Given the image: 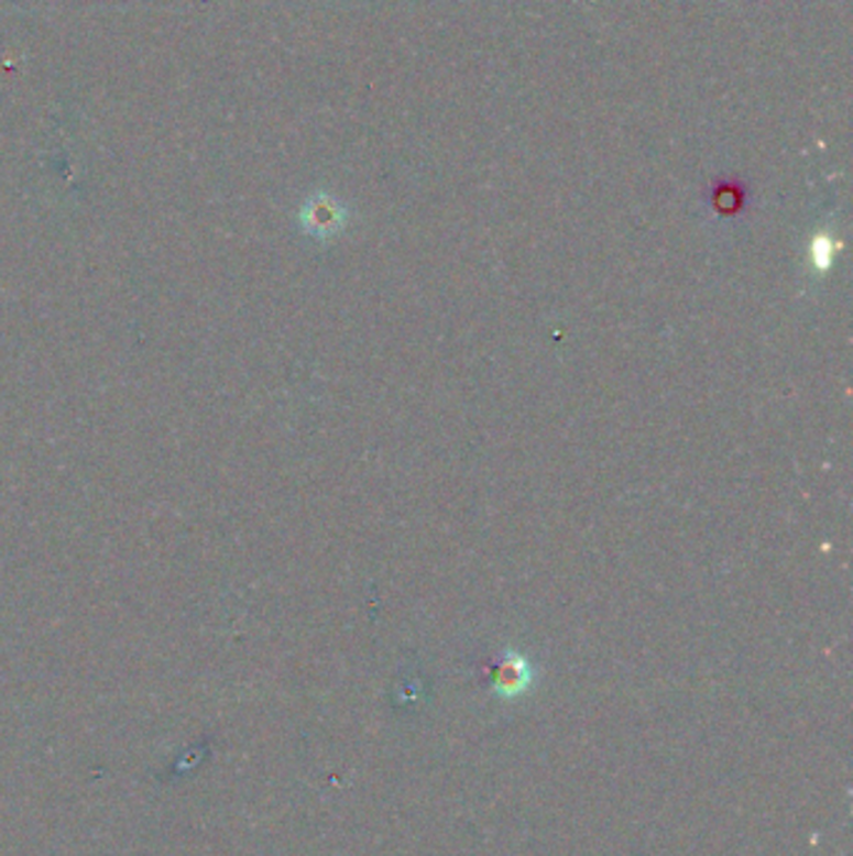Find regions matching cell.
<instances>
[{"label":"cell","instance_id":"3","mask_svg":"<svg viewBox=\"0 0 853 856\" xmlns=\"http://www.w3.org/2000/svg\"><path fill=\"white\" fill-rule=\"evenodd\" d=\"M833 253H836V243H833L829 235H819V239H813L811 243V266L819 273H825L833 263Z\"/></svg>","mask_w":853,"mask_h":856},{"label":"cell","instance_id":"2","mask_svg":"<svg viewBox=\"0 0 853 856\" xmlns=\"http://www.w3.org/2000/svg\"><path fill=\"white\" fill-rule=\"evenodd\" d=\"M528 684H531V667L518 657V654L508 651L506 661H503L499 669L495 687H499L501 694H518V691L526 689Z\"/></svg>","mask_w":853,"mask_h":856},{"label":"cell","instance_id":"1","mask_svg":"<svg viewBox=\"0 0 853 856\" xmlns=\"http://www.w3.org/2000/svg\"><path fill=\"white\" fill-rule=\"evenodd\" d=\"M298 221L303 233L314 235L318 241H330L346 229L348 211L338 198L328 194H316L303 204Z\"/></svg>","mask_w":853,"mask_h":856}]
</instances>
